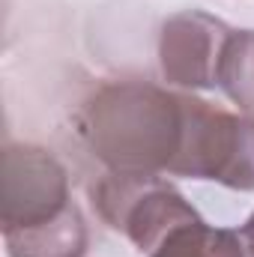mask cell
<instances>
[{
    "label": "cell",
    "mask_w": 254,
    "mask_h": 257,
    "mask_svg": "<svg viewBox=\"0 0 254 257\" xmlns=\"http://www.w3.org/2000/svg\"><path fill=\"white\" fill-rule=\"evenodd\" d=\"M75 126L108 171L168 177L183 144L186 105L183 93L150 81H105L81 102Z\"/></svg>",
    "instance_id": "6da1fadb"
},
{
    "label": "cell",
    "mask_w": 254,
    "mask_h": 257,
    "mask_svg": "<svg viewBox=\"0 0 254 257\" xmlns=\"http://www.w3.org/2000/svg\"><path fill=\"white\" fill-rule=\"evenodd\" d=\"M186 126L168 177L209 180L236 192H254V117L183 93Z\"/></svg>",
    "instance_id": "7a4b0ae2"
},
{
    "label": "cell",
    "mask_w": 254,
    "mask_h": 257,
    "mask_svg": "<svg viewBox=\"0 0 254 257\" xmlns=\"http://www.w3.org/2000/svg\"><path fill=\"white\" fill-rule=\"evenodd\" d=\"M93 206L111 230L123 233L144 254H150L177 227L200 221V212L186 200V194L159 174L108 171L93 186Z\"/></svg>",
    "instance_id": "3957f363"
},
{
    "label": "cell",
    "mask_w": 254,
    "mask_h": 257,
    "mask_svg": "<svg viewBox=\"0 0 254 257\" xmlns=\"http://www.w3.org/2000/svg\"><path fill=\"white\" fill-rule=\"evenodd\" d=\"M63 162L36 144H6L0 171V221L3 230L36 227L72 206Z\"/></svg>",
    "instance_id": "277c9868"
},
{
    "label": "cell",
    "mask_w": 254,
    "mask_h": 257,
    "mask_svg": "<svg viewBox=\"0 0 254 257\" xmlns=\"http://www.w3.org/2000/svg\"><path fill=\"white\" fill-rule=\"evenodd\" d=\"M233 27L221 18L186 9L165 18L159 30V72L177 90H215L218 66Z\"/></svg>",
    "instance_id": "5b68a950"
},
{
    "label": "cell",
    "mask_w": 254,
    "mask_h": 257,
    "mask_svg": "<svg viewBox=\"0 0 254 257\" xmlns=\"http://www.w3.org/2000/svg\"><path fill=\"white\" fill-rule=\"evenodd\" d=\"M3 242L9 257H84L90 245V230L84 212L78 209V203H72L66 212L45 224L3 230Z\"/></svg>",
    "instance_id": "8992f818"
},
{
    "label": "cell",
    "mask_w": 254,
    "mask_h": 257,
    "mask_svg": "<svg viewBox=\"0 0 254 257\" xmlns=\"http://www.w3.org/2000/svg\"><path fill=\"white\" fill-rule=\"evenodd\" d=\"M150 257H245V248H242L239 230L209 227L200 218L165 236L150 251Z\"/></svg>",
    "instance_id": "52a82bcc"
},
{
    "label": "cell",
    "mask_w": 254,
    "mask_h": 257,
    "mask_svg": "<svg viewBox=\"0 0 254 257\" xmlns=\"http://www.w3.org/2000/svg\"><path fill=\"white\" fill-rule=\"evenodd\" d=\"M218 90L242 114L254 117V30L230 33L218 66Z\"/></svg>",
    "instance_id": "ba28073f"
},
{
    "label": "cell",
    "mask_w": 254,
    "mask_h": 257,
    "mask_svg": "<svg viewBox=\"0 0 254 257\" xmlns=\"http://www.w3.org/2000/svg\"><path fill=\"white\" fill-rule=\"evenodd\" d=\"M239 239H242V248H245V257H254V212L248 215V221L239 227Z\"/></svg>",
    "instance_id": "9c48e42d"
}]
</instances>
